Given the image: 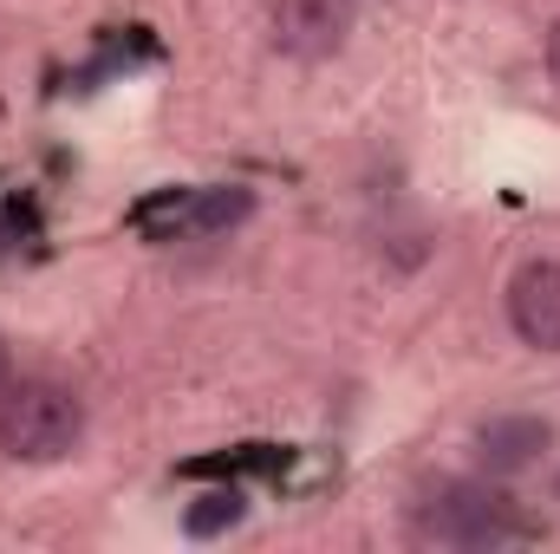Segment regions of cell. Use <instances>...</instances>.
I'll return each instance as SVG.
<instances>
[{
  "label": "cell",
  "mask_w": 560,
  "mask_h": 554,
  "mask_svg": "<svg viewBox=\"0 0 560 554\" xmlns=\"http://www.w3.org/2000/svg\"><path fill=\"white\" fill-rule=\"evenodd\" d=\"M13 385V346H7V333H0V392Z\"/></svg>",
  "instance_id": "obj_9"
},
{
  "label": "cell",
  "mask_w": 560,
  "mask_h": 554,
  "mask_svg": "<svg viewBox=\"0 0 560 554\" xmlns=\"http://www.w3.org/2000/svg\"><path fill=\"white\" fill-rule=\"evenodd\" d=\"M509 326L522 346L560 353V262L535 255L509 275Z\"/></svg>",
  "instance_id": "obj_5"
},
{
  "label": "cell",
  "mask_w": 560,
  "mask_h": 554,
  "mask_svg": "<svg viewBox=\"0 0 560 554\" xmlns=\"http://www.w3.org/2000/svg\"><path fill=\"white\" fill-rule=\"evenodd\" d=\"M248 209H255L248 189H202V196L176 216V235H222V229L248 222Z\"/></svg>",
  "instance_id": "obj_6"
},
{
  "label": "cell",
  "mask_w": 560,
  "mask_h": 554,
  "mask_svg": "<svg viewBox=\"0 0 560 554\" xmlns=\"http://www.w3.org/2000/svg\"><path fill=\"white\" fill-rule=\"evenodd\" d=\"M352 13H359V0H275L268 26L287 59H332L352 33Z\"/></svg>",
  "instance_id": "obj_4"
},
{
  "label": "cell",
  "mask_w": 560,
  "mask_h": 554,
  "mask_svg": "<svg viewBox=\"0 0 560 554\" xmlns=\"http://www.w3.org/2000/svg\"><path fill=\"white\" fill-rule=\"evenodd\" d=\"M469 450H476V470H482V476L509 483V476L535 470V463L555 450V424H548V417H535V412L482 417V424H476V437H469Z\"/></svg>",
  "instance_id": "obj_3"
},
{
  "label": "cell",
  "mask_w": 560,
  "mask_h": 554,
  "mask_svg": "<svg viewBox=\"0 0 560 554\" xmlns=\"http://www.w3.org/2000/svg\"><path fill=\"white\" fill-rule=\"evenodd\" d=\"M242 516H248V509H242V496H235V489H215V496H196V509L183 516V529L202 542V535H222V529H235Z\"/></svg>",
  "instance_id": "obj_7"
},
{
  "label": "cell",
  "mask_w": 560,
  "mask_h": 554,
  "mask_svg": "<svg viewBox=\"0 0 560 554\" xmlns=\"http://www.w3.org/2000/svg\"><path fill=\"white\" fill-rule=\"evenodd\" d=\"M548 79L560 85V20L548 26Z\"/></svg>",
  "instance_id": "obj_8"
},
{
  "label": "cell",
  "mask_w": 560,
  "mask_h": 554,
  "mask_svg": "<svg viewBox=\"0 0 560 554\" xmlns=\"http://www.w3.org/2000/svg\"><path fill=\"white\" fill-rule=\"evenodd\" d=\"M522 529L515 496L495 476H436L411 503V535L436 549H495Z\"/></svg>",
  "instance_id": "obj_1"
},
{
  "label": "cell",
  "mask_w": 560,
  "mask_h": 554,
  "mask_svg": "<svg viewBox=\"0 0 560 554\" xmlns=\"http://www.w3.org/2000/svg\"><path fill=\"white\" fill-rule=\"evenodd\" d=\"M85 443V399L52 379H20L0 392V457L13 463H66Z\"/></svg>",
  "instance_id": "obj_2"
}]
</instances>
